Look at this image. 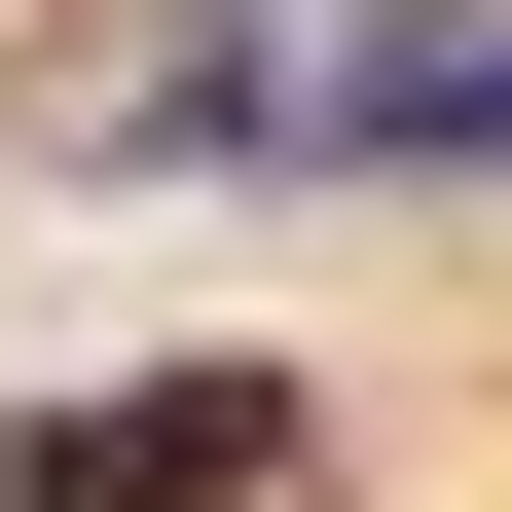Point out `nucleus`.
<instances>
[{
	"label": "nucleus",
	"mask_w": 512,
	"mask_h": 512,
	"mask_svg": "<svg viewBox=\"0 0 512 512\" xmlns=\"http://www.w3.org/2000/svg\"><path fill=\"white\" fill-rule=\"evenodd\" d=\"M220 37H293V0H220Z\"/></svg>",
	"instance_id": "obj_2"
},
{
	"label": "nucleus",
	"mask_w": 512,
	"mask_h": 512,
	"mask_svg": "<svg viewBox=\"0 0 512 512\" xmlns=\"http://www.w3.org/2000/svg\"><path fill=\"white\" fill-rule=\"evenodd\" d=\"M147 147H293V183H512V0H439V37H183Z\"/></svg>",
	"instance_id": "obj_1"
}]
</instances>
